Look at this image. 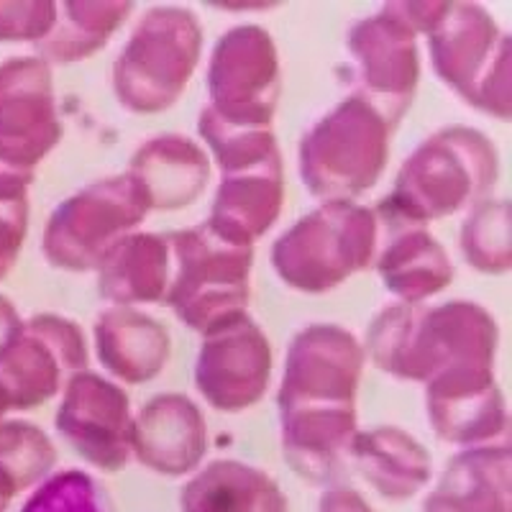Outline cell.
Masks as SVG:
<instances>
[{
    "label": "cell",
    "instance_id": "obj_8",
    "mask_svg": "<svg viewBox=\"0 0 512 512\" xmlns=\"http://www.w3.org/2000/svg\"><path fill=\"white\" fill-rule=\"evenodd\" d=\"M144 192L128 172L93 182L64 200L44 228V256L64 272H90L149 213Z\"/></svg>",
    "mask_w": 512,
    "mask_h": 512
},
{
    "label": "cell",
    "instance_id": "obj_35",
    "mask_svg": "<svg viewBox=\"0 0 512 512\" xmlns=\"http://www.w3.org/2000/svg\"><path fill=\"white\" fill-rule=\"evenodd\" d=\"M21 328H24V320L18 318V310L13 308V303L8 297L0 295V356H3V351L16 341Z\"/></svg>",
    "mask_w": 512,
    "mask_h": 512
},
{
    "label": "cell",
    "instance_id": "obj_11",
    "mask_svg": "<svg viewBox=\"0 0 512 512\" xmlns=\"http://www.w3.org/2000/svg\"><path fill=\"white\" fill-rule=\"evenodd\" d=\"M364 369V349L341 326H308L292 338L282 374L277 408L349 410Z\"/></svg>",
    "mask_w": 512,
    "mask_h": 512
},
{
    "label": "cell",
    "instance_id": "obj_36",
    "mask_svg": "<svg viewBox=\"0 0 512 512\" xmlns=\"http://www.w3.org/2000/svg\"><path fill=\"white\" fill-rule=\"evenodd\" d=\"M8 505H11V500H8V497L3 495V492H0V512H6Z\"/></svg>",
    "mask_w": 512,
    "mask_h": 512
},
{
    "label": "cell",
    "instance_id": "obj_30",
    "mask_svg": "<svg viewBox=\"0 0 512 512\" xmlns=\"http://www.w3.org/2000/svg\"><path fill=\"white\" fill-rule=\"evenodd\" d=\"M21 512H113L103 487L80 469H67L36 489Z\"/></svg>",
    "mask_w": 512,
    "mask_h": 512
},
{
    "label": "cell",
    "instance_id": "obj_24",
    "mask_svg": "<svg viewBox=\"0 0 512 512\" xmlns=\"http://www.w3.org/2000/svg\"><path fill=\"white\" fill-rule=\"evenodd\" d=\"M98 287L116 305L159 303L169 285V246L164 236L128 233L98 267Z\"/></svg>",
    "mask_w": 512,
    "mask_h": 512
},
{
    "label": "cell",
    "instance_id": "obj_10",
    "mask_svg": "<svg viewBox=\"0 0 512 512\" xmlns=\"http://www.w3.org/2000/svg\"><path fill=\"white\" fill-rule=\"evenodd\" d=\"M85 369L88 344L80 326L62 315L41 313L26 320L0 356V392L8 410L39 408Z\"/></svg>",
    "mask_w": 512,
    "mask_h": 512
},
{
    "label": "cell",
    "instance_id": "obj_18",
    "mask_svg": "<svg viewBox=\"0 0 512 512\" xmlns=\"http://www.w3.org/2000/svg\"><path fill=\"white\" fill-rule=\"evenodd\" d=\"M128 175L141 187L149 208L180 210L203 195L210 162L192 139L164 134L146 141L131 157Z\"/></svg>",
    "mask_w": 512,
    "mask_h": 512
},
{
    "label": "cell",
    "instance_id": "obj_9",
    "mask_svg": "<svg viewBox=\"0 0 512 512\" xmlns=\"http://www.w3.org/2000/svg\"><path fill=\"white\" fill-rule=\"evenodd\" d=\"M280 54L262 26H236L213 49L210 111L233 126L272 128L280 103Z\"/></svg>",
    "mask_w": 512,
    "mask_h": 512
},
{
    "label": "cell",
    "instance_id": "obj_32",
    "mask_svg": "<svg viewBox=\"0 0 512 512\" xmlns=\"http://www.w3.org/2000/svg\"><path fill=\"white\" fill-rule=\"evenodd\" d=\"M54 24L52 0H0V41H44Z\"/></svg>",
    "mask_w": 512,
    "mask_h": 512
},
{
    "label": "cell",
    "instance_id": "obj_29",
    "mask_svg": "<svg viewBox=\"0 0 512 512\" xmlns=\"http://www.w3.org/2000/svg\"><path fill=\"white\" fill-rule=\"evenodd\" d=\"M198 126L200 136L210 146V152L216 157L221 172L251 167V164L264 162V159L280 152L272 128L233 126V123L218 118L210 108H203Z\"/></svg>",
    "mask_w": 512,
    "mask_h": 512
},
{
    "label": "cell",
    "instance_id": "obj_3",
    "mask_svg": "<svg viewBox=\"0 0 512 512\" xmlns=\"http://www.w3.org/2000/svg\"><path fill=\"white\" fill-rule=\"evenodd\" d=\"M169 246V285L164 303L187 328L208 333L246 313L251 244L228 239L210 221L190 231L164 233Z\"/></svg>",
    "mask_w": 512,
    "mask_h": 512
},
{
    "label": "cell",
    "instance_id": "obj_33",
    "mask_svg": "<svg viewBox=\"0 0 512 512\" xmlns=\"http://www.w3.org/2000/svg\"><path fill=\"white\" fill-rule=\"evenodd\" d=\"M446 0H395L382 6V13L395 18L397 24H402L408 31L418 34H431L433 26L441 21L446 13Z\"/></svg>",
    "mask_w": 512,
    "mask_h": 512
},
{
    "label": "cell",
    "instance_id": "obj_12",
    "mask_svg": "<svg viewBox=\"0 0 512 512\" xmlns=\"http://www.w3.org/2000/svg\"><path fill=\"white\" fill-rule=\"evenodd\" d=\"M62 139L52 67L39 57L0 64V167L34 175Z\"/></svg>",
    "mask_w": 512,
    "mask_h": 512
},
{
    "label": "cell",
    "instance_id": "obj_19",
    "mask_svg": "<svg viewBox=\"0 0 512 512\" xmlns=\"http://www.w3.org/2000/svg\"><path fill=\"white\" fill-rule=\"evenodd\" d=\"M510 489V448H466L448 461L423 512H512Z\"/></svg>",
    "mask_w": 512,
    "mask_h": 512
},
{
    "label": "cell",
    "instance_id": "obj_20",
    "mask_svg": "<svg viewBox=\"0 0 512 512\" xmlns=\"http://www.w3.org/2000/svg\"><path fill=\"white\" fill-rule=\"evenodd\" d=\"M349 456L361 477L387 500H410L431 482V454L410 433L392 425L356 431Z\"/></svg>",
    "mask_w": 512,
    "mask_h": 512
},
{
    "label": "cell",
    "instance_id": "obj_31",
    "mask_svg": "<svg viewBox=\"0 0 512 512\" xmlns=\"http://www.w3.org/2000/svg\"><path fill=\"white\" fill-rule=\"evenodd\" d=\"M31 182L29 172L0 167V280H6L26 241Z\"/></svg>",
    "mask_w": 512,
    "mask_h": 512
},
{
    "label": "cell",
    "instance_id": "obj_25",
    "mask_svg": "<svg viewBox=\"0 0 512 512\" xmlns=\"http://www.w3.org/2000/svg\"><path fill=\"white\" fill-rule=\"evenodd\" d=\"M392 239L377 262V272L387 290L402 303L420 305L446 290L454 280V267L446 249L420 226L392 228Z\"/></svg>",
    "mask_w": 512,
    "mask_h": 512
},
{
    "label": "cell",
    "instance_id": "obj_15",
    "mask_svg": "<svg viewBox=\"0 0 512 512\" xmlns=\"http://www.w3.org/2000/svg\"><path fill=\"white\" fill-rule=\"evenodd\" d=\"M131 425V405L121 387L90 372L67 382L57 431L95 469L116 474L128 464Z\"/></svg>",
    "mask_w": 512,
    "mask_h": 512
},
{
    "label": "cell",
    "instance_id": "obj_14",
    "mask_svg": "<svg viewBox=\"0 0 512 512\" xmlns=\"http://www.w3.org/2000/svg\"><path fill=\"white\" fill-rule=\"evenodd\" d=\"M349 52L359 67L361 90L384 123L395 131L408 113L420 80L415 34L387 13H374L349 31Z\"/></svg>",
    "mask_w": 512,
    "mask_h": 512
},
{
    "label": "cell",
    "instance_id": "obj_7",
    "mask_svg": "<svg viewBox=\"0 0 512 512\" xmlns=\"http://www.w3.org/2000/svg\"><path fill=\"white\" fill-rule=\"evenodd\" d=\"M433 67L448 88L495 118H510V36L477 3H448L428 34Z\"/></svg>",
    "mask_w": 512,
    "mask_h": 512
},
{
    "label": "cell",
    "instance_id": "obj_27",
    "mask_svg": "<svg viewBox=\"0 0 512 512\" xmlns=\"http://www.w3.org/2000/svg\"><path fill=\"white\" fill-rule=\"evenodd\" d=\"M57 464V448L39 425L26 420L0 423V492L13 500L47 477Z\"/></svg>",
    "mask_w": 512,
    "mask_h": 512
},
{
    "label": "cell",
    "instance_id": "obj_4",
    "mask_svg": "<svg viewBox=\"0 0 512 512\" xmlns=\"http://www.w3.org/2000/svg\"><path fill=\"white\" fill-rule=\"evenodd\" d=\"M379 239L374 210L351 200L323 203L285 231L272 246V267L300 292H328L367 269Z\"/></svg>",
    "mask_w": 512,
    "mask_h": 512
},
{
    "label": "cell",
    "instance_id": "obj_13",
    "mask_svg": "<svg viewBox=\"0 0 512 512\" xmlns=\"http://www.w3.org/2000/svg\"><path fill=\"white\" fill-rule=\"evenodd\" d=\"M195 384L216 410L239 413L262 400L272 377V349L249 315H236L203 333Z\"/></svg>",
    "mask_w": 512,
    "mask_h": 512
},
{
    "label": "cell",
    "instance_id": "obj_28",
    "mask_svg": "<svg viewBox=\"0 0 512 512\" xmlns=\"http://www.w3.org/2000/svg\"><path fill=\"white\" fill-rule=\"evenodd\" d=\"M461 251L477 272L502 274L512 267L510 200H482L461 226Z\"/></svg>",
    "mask_w": 512,
    "mask_h": 512
},
{
    "label": "cell",
    "instance_id": "obj_26",
    "mask_svg": "<svg viewBox=\"0 0 512 512\" xmlns=\"http://www.w3.org/2000/svg\"><path fill=\"white\" fill-rule=\"evenodd\" d=\"M134 11L126 0H67L57 3V24L39 41V59L47 64H72L108 44Z\"/></svg>",
    "mask_w": 512,
    "mask_h": 512
},
{
    "label": "cell",
    "instance_id": "obj_5",
    "mask_svg": "<svg viewBox=\"0 0 512 512\" xmlns=\"http://www.w3.org/2000/svg\"><path fill=\"white\" fill-rule=\"evenodd\" d=\"M390 126L361 95H349L300 141L310 195L336 203L372 190L390 157Z\"/></svg>",
    "mask_w": 512,
    "mask_h": 512
},
{
    "label": "cell",
    "instance_id": "obj_23",
    "mask_svg": "<svg viewBox=\"0 0 512 512\" xmlns=\"http://www.w3.org/2000/svg\"><path fill=\"white\" fill-rule=\"evenodd\" d=\"M425 405L436 436L454 446H482L505 438L510 428L505 400L495 379L446 390H425Z\"/></svg>",
    "mask_w": 512,
    "mask_h": 512
},
{
    "label": "cell",
    "instance_id": "obj_2",
    "mask_svg": "<svg viewBox=\"0 0 512 512\" xmlns=\"http://www.w3.org/2000/svg\"><path fill=\"white\" fill-rule=\"evenodd\" d=\"M500 175V157L477 128H443L408 157L392 192L379 203L384 226H420L482 203Z\"/></svg>",
    "mask_w": 512,
    "mask_h": 512
},
{
    "label": "cell",
    "instance_id": "obj_22",
    "mask_svg": "<svg viewBox=\"0 0 512 512\" xmlns=\"http://www.w3.org/2000/svg\"><path fill=\"white\" fill-rule=\"evenodd\" d=\"M180 505L182 512H287V497L262 469L221 459L185 484Z\"/></svg>",
    "mask_w": 512,
    "mask_h": 512
},
{
    "label": "cell",
    "instance_id": "obj_1",
    "mask_svg": "<svg viewBox=\"0 0 512 512\" xmlns=\"http://www.w3.org/2000/svg\"><path fill=\"white\" fill-rule=\"evenodd\" d=\"M495 318L477 303H397L372 320L367 349L382 372L425 384L469 382L492 374L497 349Z\"/></svg>",
    "mask_w": 512,
    "mask_h": 512
},
{
    "label": "cell",
    "instance_id": "obj_34",
    "mask_svg": "<svg viewBox=\"0 0 512 512\" xmlns=\"http://www.w3.org/2000/svg\"><path fill=\"white\" fill-rule=\"evenodd\" d=\"M318 512H374L367 505V500L351 487H331L320 500Z\"/></svg>",
    "mask_w": 512,
    "mask_h": 512
},
{
    "label": "cell",
    "instance_id": "obj_17",
    "mask_svg": "<svg viewBox=\"0 0 512 512\" xmlns=\"http://www.w3.org/2000/svg\"><path fill=\"white\" fill-rule=\"evenodd\" d=\"M285 203L280 152L244 169L223 172L208 221L228 239L254 244L280 218Z\"/></svg>",
    "mask_w": 512,
    "mask_h": 512
},
{
    "label": "cell",
    "instance_id": "obj_16",
    "mask_svg": "<svg viewBox=\"0 0 512 512\" xmlns=\"http://www.w3.org/2000/svg\"><path fill=\"white\" fill-rule=\"evenodd\" d=\"M131 451L146 469L164 477L190 474L208 451L203 413L185 395L154 397L131 425Z\"/></svg>",
    "mask_w": 512,
    "mask_h": 512
},
{
    "label": "cell",
    "instance_id": "obj_6",
    "mask_svg": "<svg viewBox=\"0 0 512 512\" xmlns=\"http://www.w3.org/2000/svg\"><path fill=\"white\" fill-rule=\"evenodd\" d=\"M203 49L198 16L187 8L146 11L113 67V88L134 113L167 111L185 93Z\"/></svg>",
    "mask_w": 512,
    "mask_h": 512
},
{
    "label": "cell",
    "instance_id": "obj_21",
    "mask_svg": "<svg viewBox=\"0 0 512 512\" xmlns=\"http://www.w3.org/2000/svg\"><path fill=\"white\" fill-rule=\"evenodd\" d=\"M103 367L128 384L159 377L169 359V333L162 323L131 308L105 310L95 323Z\"/></svg>",
    "mask_w": 512,
    "mask_h": 512
}]
</instances>
